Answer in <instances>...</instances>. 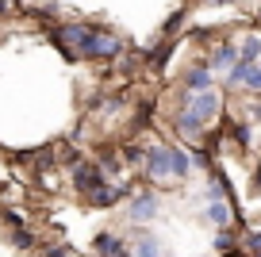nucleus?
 I'll use <instances>...</instances> for the list:
<instances>
[{
    "label": "nucleus",
    "instance_id": "obj_18",
    "mask_svg": "<svg viewBox=\"0 0 261 257\" xmlns=\"http://www.w3.org/2000/svg\"><path fill=\"white\" fill-rule=\"evenodd\" d=\"M257 185H261V177H257Z\"/></svg>",
    "mask_w": 261,
    "mask_h": 257
},
{
    "label": "nucleus",
    "instance_id": "obj_5",
    "mask_svg": "<svg viewBox=\"0 0 261 257\" xmlns=\"http://www.w3.org/2000/svg\"><path fill=\"white\" fill-rule=\"evenodd\" d=\"M73 181H77V188H85V192H96V188L104 185V177H100V169H92V165H77Z\"/></svg>",
    "mask_w": 261,
    "mask_h": 257
},
{
    "label": "nucleus",
    "instance_id": "obj_13",
    "mask_svg": "<svg viewBox=\"0 0 261 257\" xmlns=\"http://www.w3.org/2000/svg\"><path fill=\"white\" fill-rule=\"evenodd\" d=\"M135 257H158V242H154V238H142V242H139V253H135Z\"/></svg>",
    "mask_w": 261,
    "mask_h": 257
},
{
    "label": "nucleus",
    "instance_id": "obj_3",
    "mask_svg": "<svg viewBox=\"0 0 261 257\" xmlns=\"http://www.w3.org/2000/svg\"><path fill=\"white\" fill-rule=\"evenodd\" d=\"M158 211V196L150 192V188H142L135 200H130V223H142V219H154Z\"/></svg>",
    "mask_w": 261,
    "mask_h": 257
},
{
    "label": "nucleus",
    "instance_id": "obj_12",
    "mask_svg": "<svg viewBox=\"0 0 261 257\" xmlns=\"http://www.w3.org/2000/svg\"><path fill=\"white\" fill-rule=\"evenodd\" d=\"M242 85H250V89H261V65H253V62H250V69H246Z\"/></svg>",
    "mask_w": 261,
    "mask_h": 257
},
{
    "label": "nucleus",
    "instance_id": "obj_8",
    "mask_svg": "<svg viewBox=\"0 0 261 257\" xmlns=\"http://www.w3.org/2000/svg\"><path fill=\"white\" fill-rule=\"evenodd\" d=\"M89 196H92V203H96V208H108V203L123 200V196H127V188H108V185H100L96 192H89Z\"/></svg>",
    "mask_w": 261,
    "mask_h": 257
},
{
    "label": "nucleus",
    "instance_id": "obj_1",
    "mask_svg": "<svg viewBox=\"0 0 261 257\" xmlns=\"http://www.w3.org/2000/svg\"><path fill=\"white\" fill-rule=\"evenodd\" d=\"M192 161L177 150V146H154L146 153V177L150 181H165V177H185Z\"/></svg>",
    "mask_w": 261,
    "mask_h": 257
},
{
    "label": "nucleus",
    "instance_id": "obj_15",
    "mask_svg": "<svg viewBox=\"0 0 261 257\" xmlns=\"http://www.w3.org/2000/svg\"><path fill=\"white\" fill-rule=\"evenodd\" d=\"M230 242H234V238H230V234H227V230H223V234H219V238H215V249H230Z\"/></svg>",
    "mask_w": 261,
    "mask_h": 257
},
{
    "label": "nucleus",
    "instance_id": "obj_4",
    "mask_svg": "<svg viewBox=\"0 0 261 257\" xmlns=\"http://www.w3.org/2000/svg\"><path fill=\"white\" fill-rule=\"evenodd\" d=\"M177 131H180V138H188V142H192V138L204 135V119H196L192 112H185V108H180V112H177Z\"/></svg>",
    "mask_w": 261,
    "mask_h": 257
},
{
    "label": "nucleus",
    "instance_id": "obj_16",
    "mask_svg": "<svg viewBox=\"0 0 261 257\" xmlns=\"http://www.w3.org/2000/svg\"><path fill=\"white\" fill-rule=\"evenodd\" d=\"M234 138H238V142H242V146H246V142H250V131H246V127H242V123H238V127H234Z\"/></svg>",
    "mask_w": 261,
    "mask_h": 257
},
{
    "label": "nucleus",
    "instance_id": "obj_10",
    "mask_svg": "<svg viewBox=\"0 0 261 257\" xmlns=\"http://www.w3.org/2000/svg\"><path fill=\"white\" fill-rule=\"evenodd\" d=\"M234 58H238L234 42H223V46H219V50H215V54H212V65H230V62H234Z\"/></svg>",
    "mask_w": 261,
    "mask_h": 257
},
{
    "label": "nucleus",
    "instance_id": "obj_9",
    "mask_svg": "<svg viewBox=\"0 0 261 257\" xmlns=\"http://www.w3.org/2000/svg\"><path fill=\"white\" fill-rule=\"evenodd\" d=\"M207 219H212L215 226H227L230 223V208L223 200H212V203H207Z\"/></svg>",
    "mask_w": 261,
    "mask_h": 257
},
{
    "label": "nucleus",
    "instance_id": "obj_17",
    "mask_svg": "<svg viewBox=\"0 0 261 257\" xmlns=\"http://www.w3.org/2000/svg\"><path fill=\"white\" fill-rule=\"evenodd\" d=\"M257 119H261V104H257Z\"/></svg>",
    "mask_w": 261,
    "mask_h": 257
},
{
    "label": "nucleus",
    "instance_id": "obj_2",
    "mask_svg": "<svg viewBox=\"0 0 261 257\" xmlns=\"http://www.w3.org/2000/svg\"><path fill=\"white\" fill-rule=\"evenodd\" d=\"M119 35H112V31H92V39H89V46H85V58H115L119 54Z\"/></svg>",
    "mask_w": 261,
    "mask_h": 257
},
{
    "label": "nucleus",
    "instance_id": "obj_7",
    "mask_svg": "<svg viewBox=\"0 0 261 257\" xmlns=\"http://www.w3.org/2000/svg\"><path fill=\"white\" fill-rule=\"evenodd\" d=\"M185 85L188 89H212V69H207V65H192L188 77H185Z\"/></svg>",
    "mask_w": 261,
    "mask_h": 257
},
{
    "label": "nucleus",
    "instance_id": "obj_11",
    "mask_svg": "<svg viewBox=\"0 0 261 257\" xmlns=\"http://www.w3.org/2000/svg\"><path fill=\"white\" fill-rule=\"evenodd\" d=\"M242 58H246V62L261 58V39H246V42H242Z\"/></svg>",
    "mask_w": 261,
    "mask_h": 257
},
{
    "label": "nucleus",
    "instance_id": "obj_14",
    "mask_svg": "<svg viewBox=\"0 0 261 257\" xmlns=\"http://www.w3.org/2000/svg\"><path fill=\"white\" fill-rule=\"evenodd\" d=\"M246 246H250V253H261V234H250V238H246Z\"/></svg>",
    "mask_w": 261,
    "mask_h": 257
},
{
    "label": "nucleus",
    "instance_id": "obj_6",
    "mask_svg": "<svg viewBox=\"0 0 261 257\" xmlns=\"http://www.w3.org/2000/svg\"><path fill=\"white\" fill-rule=\"evenodd\" d=\"M96 253L100 257H127V253H123L119 234H96Z\"/></svg>",
    "mask_w": 261,
    "mask_h": 257
}]
</instances>
